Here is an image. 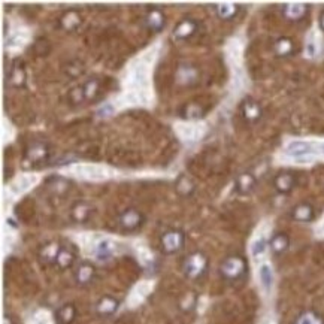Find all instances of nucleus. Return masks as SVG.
<instances>
[{
  "mask_svg": "<svg viewBox=\"0 0 324 324\" xmlns=\"http://www.w3.org/2000/svg\"><path fill=\"white\" fill-rule=\"evenodd\" d=\"M245 271H246V263L242 257H238V255L226 258L221 265V275L232 281L242 278Z\"/></svg>",
  "mask_w": 324,
  "mask_h": 324,
  "instance_id": "1",
  "label": "nucleus"
},
{
  "mask_svg": "<svg viewBox=\"0 0 324 324\" xmlns=\"http://www.w3.org/2000/svg\"><path fill=\"white\" fill-rule=\"evenodd\" d=\"M206 268H208V260H206V257L203 255L202 252L191 254L184 263V272L190 278L202 277L205 271H206Z\"/></svg>",
  "mask_w": 324,
  "mask_h": 324,
  "instance_id": "2",
  "label": "nucleus"
},
{
  "mask_svg": "<svg viewBox=\"0 0 324 324\" xmlns=\"http://www.w3.org/2000/svg\"><path fill=\"white\" fill-rule=\"evenodd\" d=\"M162 245L164 252L167 254H173L176 251H179L184 245V235L178 230H170L167 233H164L162 238Z\"/></svg>",
  "mask_w": 324,
  "mask_h": 324,
  "instance_id": "3",
  "label": "nucleus"
},
{
  "mask_svg": "<svg viewBox=\"0 0 324 324\" xmlns=\"http://www.w3.org/2000/svg\"><path fill=\"white\" fill-rule=\"evenodd\" d=\"M175 130L178 133L179 138H182L184 141H195L198 138H201L205 132V127L199 125V124H190V122H179L175 125Z\"/></svg>",
  "mask_w": 324,
  "mask_h": 324,
  "instance_id": "4",
  "label": "nucleus"
},
{
  "mask_svg": "<svg viewBox=\"0 0 324 324\" xmlns=\"http://www.w3.org/2000/svg\"><path fill=\"white\" fill-rule=\"evenodd\" d=\"M75 172L87 179H105L108 176V170L102 166H96V164H80L75 167Z\"/></svg>",
  "mask_w": 324,
  "mask_h": 324,
  "instance_id": "5",
  "label": "nucleus"
},
{
  "mask_svg": "<svg viewBox=\"0 0 324 324\" xmlns=\"http://www.w3.org/2000/svg\"><path fill=\"white\" fill-rule=\"evenodd\" d=\"M38 182V176L35 175H23L18 179H15V182L11 185V190L14 193H24L29 188H32L33 185H36Z\"/></svg>",
  "mask_w": 324,
  "mask_h": 324,
  "instance_id": "6",
  "label": "nucleus"
},
{
  "mask_svg": "<svg viewBox=\"0 0 324 324\" xmlns=\"http://www.w3.org/2000/svg\"><path fill=\"white\" fill-rule=\"evenodd\" d=\"M96 309H97V312H99L102 317H109V315H112V314L118 309V302H117L114 297L106 296V297H103V299L97 303Z\"/></svg>",
  "mask_w": 324,
  "mask_h": 324,
  "instance_id": "7",
  "label": "nucleus"
},
{
  "mask_svg": "<svg viewBox=\"0 0 324 324\" xmlns=\"http://www.w3.org/2000/svg\"><path fill=\"white\" fill-rule=\"evenodd\" d=\"M120 221H121V226L124 229L133 230V229H136V227L141 226L142 217H141V214L136 212V211H125L121 215Z\"/></svg>",
  "mask_w": 324,
  "mask_h": 324,
  "instance_id": "8",
  "label": "nucleus"
},
{
  "mask_svg": "<svg viewBox=\"0 0 324 324\" xmlns=\"http://www.w3.org/2000/svg\"><path fill=\"white\" fill-rule=\"evenodd\" d=\"M114 251H115V245L109 239H103L96 245V257L102 262L111 258L114 255Z\"/></svg>",
  "mask_w": 324,
  "mask_h": 324,
  "instance_id": "9",
  "label": "nucleus"
},
{
  "mask_svg": "<svg viewBox=\"0 0 324 324\" xmlns=\"http://www.w3.org/2000/svg\"><path fill=\"white\" fill-rule=\"evenodd\" d=\"M309 153H311V145L308 142L296 141L287 147V154L291 157H302V156H306Z\"/></svg>",
  "mask_w": 324,
  "mask_h": 324,
  "instance_id": "10",
  "label": "nucleus"
},
{
  "mask_svg": "<svg viewBox=\"0 0 324 324\" xmlns=\"http://www.w3.org/2000/svg\"><path fill=\"white\" fill-rule=\"evenodd\" d=\"M94 277V268L88 263H82L81 266L78 268L77 274H75V280L77 283L81 284V285H85L88 284Z\"/></svg>",
  "mask_w": 324,
  "mask_h": 324,
  "instance_id": "11",
  "label": "nucleus"
},
{
  "mask_svg": "<svg viewBox=\"0 0 324 324\" xmlns=\"http://www.w3.org/2000/svg\"><path fill=\"white\" fill-rule=\"evenodd\" d=\"M312 217H314V211L309 205H299L293 211V218L297 221H302V223L311 221Z\"/></svg>",
  "mask_w": 324,
  "mask_h": 324,
  "instance_id": "12",
  "label": "nucleus"
},
{
  "mask_svg": "<svg viewBox=\"0 0 324 324\" xmlns=\"http://www.w3.org/2000/svg\"><path fill=\"white\" fill-rule=\"evenodd\" d=\"M75 308L72 305H64L57 311V320L60 324H71L75 320Z\"/></svg>",
  "mask_w": 324,
  "mask_h": 324,
  "instance_id": "13",
  "label": "nucleus"
},
{
  "mask_svg": "<svg viewBox=\"0 0 324 324\" xmlns=\"http://www.w3.org/2000/svg\"><path fill=\"white\" fill-rule=\"evenodd\" d=\"M284 12H285V15H287L290 20H299V18H302V17L305 15L306 8H305V5H302V3H290V5L285 6Z\"/></svg>",
  "mask_w": 324,
  "mask_h": 324,
  "instance_id": "14",
  "label": "nucleus"
},
{
  "mask_svg": "<svg viewBox=\"0 0 324 324\" xmlns=\"http://www.w3.org/2000/svg\"><path fill=\"white\" fill-rule=\"evenodd\" d=\"M288 245H290L288 236L284 235V233H277V235L272 238V241H271V248H272V251L277 252V254L284 252V251L288 248Z\"/></svg>",
  "mask_w": 324,
  "mask_h": 324,
  "instance_id": "15",
  "label": "nucleus"
},
{
  "mask_svg": "<svg viewBox=\"0 0 324 324\" xmlns=\"http://www.w3.org/2000/svg\"><path fill=\"white\" fill-rule=\"evenodd\" d=\"M294 324H324V320L314 311H306L299 315Z\"/></svg>",
  "mask_w": 324,
  "mask_h": 324,
  "instance_id": "16",
  "label": "nucleus"
},
{
  "mask_svg": "<svg viewBox=\"0 0 324 324\" xmlns=\"http://www.w3.org/2000/svg\"><path fill=\"white\" fill-rule=\"evenodd\" d=\"M55 263L61 269H66L74 263V254L71 251H68V249H60V252H58V255L55 258Z\"/></svg>",
  "mask_w": 324,
  "mask_h": 324,
  "instance_id": "17",
  "label": "nucleus"
},
{
  "mask_svg": "<svg viewBox=\"0 0 324 324\" xmlns=\"http://www.w3.org/2000/svg\"><path fill=\"white\" fill-rule=\"evenodd\" d=\"M243 114L248 120H257L260 117V106L255 102H245L243 105Z\"/></svg>",
  "mask_w": 324,
  "mask_h": 324,
  "instance_id": "18",
  "label": "nucleus"
},
{
  "mask_svg": "<svg viewBox=\"0 0 324 324\" xmlns=\"http://www.w3.org/2000/svg\"><path fill=\"white\" fill-rule=\"evenodd\" d=\"M260 281L266 290H271L272 283H274V275H272V269L268 265H263L260 268Z\"/></svg>",
  "mask_w": 324,
  "mask_h": 324,
  "instance_id": "19",
  "label": "nucleus"
},
{
  "mask_svg": "<svg viewBox=\"0 0 324 324\" xmlns=\"http://www.w3.org/2000/svg\"><path fill=\"white\" fill-rule=\"evenodd\" d=\"M293 182L294 181H293L291 175H288V173H283L275 179V185L280 191H290L293 187Z\"/></svg>",
  "mask_w": 324,
  "mask_h": 324,
  "instance_id": "20",
  "label": "nucleus"
},
{
  "mask_svg": "<svg viewBox=\"0 0 324 324\" xmlns=\"http://www.w3.org/2000/svg\"><path fill=\"white\" fill-rule=\"evenodd\" d=\"M163 24H164V21H163V15L159 12V11H154V12H151V14H150V17H148V26H150L153 30L160 32V30L163 29Z\"/></svg>",
  "mask_w": 324,
  "mask_h": 324,
  "instance_id": "21",
  "label": "nucleus"
},
{
  "mask_svg": "<svg viewBox=\"0 0 324 324\" xmlns=\"http://www.w3.org/2000/svg\"><path fill=\"white\" fill-rule=\"evenodd\" d=\"M236 14V6L233 3H221L218 6V15L224 20L232 18Z\"/></svg>",
  "mask_w": 324,
  "mask_h": 324,
  "instance_id": "22",
  "label": "nucleus"
},
{
  "mask_svg": "<svg viewBox=\"0 0 324 324\" xmlns=\"http://www.w3.org/2000/svg\"><path fill=\"white\" fill-rule=\"evenodd\" d=\"M252 187H254V178H252L251 175H248V173H243V175H241V176H239V179H238V188H239L242 193L249 191Z\"/></svg>",
  "mask_w": 324,
  "mask_h": 324,
  "instance_id": "23",
  "label": "nucleus"
},
{
  "mask_svg": "<svg viewBox=\"0 0 324 324\" xmlns=\"http://www.w3.org/2000/svg\"><path fill=\"white\" fill-rule=\"evenodd\" d=\"M195 32V24L191 21H184L182 24H179V27L176 29L175 35L178 38H187Z\"/></svg>",
  "mask_w": 324,
  "mask_h": 324,
  "instance_id": "24",
  "label": "nucleus"
},
{
  "mask_svg": "<svg viewBox=\"0 0 324 324\" xmlns=\"http://www.w3.org/2000/svg\"><path fill=\"white\" fill-rule=\"evenodd\" d=\"M58 252H60V248H58L57 245L51 243V245H48L46 248H43L42 257H43V260H46V262H55Z\"/></svg>",
  "mask_w": 324,
  "mask_h": 324,
  "instance_id": "25",
  "label": "nucleus"
},
{
  "mask_svg": "<svg viewBox=\"0 0 324 324\" xmlns=\"http://www.w3.org/2000/svg\"><path fill=\"white\" fill-rule=\"evenodd\" d=\"M227 54H229V57H230L232 60H236V61H238V60L241 58V54H242V48H241L239 42H230L229 46H227Z\"/></svg>",
  "mask_w": 324,
  "mask_h": 324,
  "instance_id": "26",
  "label": "nucleus"
},
{
  "mask_svg": "<svg viewBox=\"0 0 324 324\" xmlns=\"http://www.w3.org/2000/svg\"><path fill=\"white\" fill-rule=\"evenodd\" d=\"M291 49H293V45L288 39H280L277 42V52L280 55H288L291 52Z\"/></svg>",
  "mask_w": 324,
  "mask_h": 324,
  "instance_id": "27",
  "label": "nucleus"
},
{
  "mask_svg": "<svg viewBox=\"0 0 324 324\" xmlns=\"http://www.w3.org/2000/svg\"><path fill=\"white\" fill-rule=\"evenodd\" d=\"M265 248H266V241L263 238H260L258 241H255L252 245V255H260L265 252Z\"/></svg>",
  "mask_w": 324,
  "mask_h": 324,
  "instance_id": "28",
  "label": "nucleus"
},
{
  "mask_svg": "<svg viewBox=\"0 0 324 324\" xmlns=\"http://www.w3.org/2000/svg\"><path fill=\"white\" fill-rule=\"evenodd\" d=\"M26 41H27V33H24V32H17V33L14 35V38L11 39V43H12V45H23Z\"/></svg>",
  "mask_w": 324,
  "mask_h": 324,
  "instance_id": "29",
  "label": "nucleus"
},
{
  "mask_svg": "<svg viewBox=\"0 0 324 324\" xmlns=\"http://www.w3.org/2000/svg\"><path fill=\"white\" fill-rule=\"evenodd\" d=\"M30 156H32V159L39 160V159H42V157L45 156V150H43L42 147H36V148H33V150L30 151Z\"/></svg>",
  "mask_w": 324,
  "mask_h": 324,
  "instance_id": "30",
  "label": "nucleus"
},
{
  "mask_svg": "<svg viewBox=\"0 0 324 324\" xmlns=\"http://www.w3.org/2000/svg\"><path fill=\"white\" fill-rule=\"evenodd\" d=\"M114 112V108H112V105H106L105 108H102L100 111H99V115H103V117H106V115H111Z\"/></svg>",
  "mask_w": 324,
  "mask_h": 324,
  "instance_id": "31",
  "label": "nucleus"
},
{
  "mask_svg": "<svg viewBox=\"0 0 324 324\" xmlns=\"http://www.w3.org/2000/svg\"><path fill=\"white\" fill-rule=\"evenodd\" d=\"M320 26H321V29L324 30V14L321 15V18H320Z\"/></svg>",
  "mask_w": 324,
  "mask_h": 324,
  "instance_id": "32",
  "label": "nucleus"
},
{
  "mask_svg": "<svg viewBox=\"0 0 324 324\" xmlns=\"http://www.w3.org/2000/svg\"><path fill=\"white\" fill-rule=\"evenodd\" d=\"M5 324H11V320H9V318H6V321H5Z\"/></svg>",
  "mask_w": 324,
  "mask_h": 324,
  "instance_id": "33",
  "label": "nucleus"
}]
</instances>
